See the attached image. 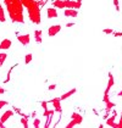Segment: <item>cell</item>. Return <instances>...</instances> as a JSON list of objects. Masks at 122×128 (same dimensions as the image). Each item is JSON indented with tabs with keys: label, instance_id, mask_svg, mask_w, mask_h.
I'll return each instance as SVG.
<instances>
[{
	"label": "cell",
	"instance_id": "1",
	"mask_svg": "<svg viewBox=\"0 0 122 128\" xmlns=\"http://www.w3.org/2000/svg\"><path fill=\"white\" fill-rule=\"evenodd\" d=\"M8 14L10 16L11 21L14 23H23L24 17H23V4L21 0H4Z\"/></svg>",
	"mask_w": 122,
	"mask_h": 128
},
{
	"label": "cell",
	"instance_id": "2",
	"mask_svg": "<svg viewBox=\"0 0 122 128\" xmlns=\"http://www.w3.org/2000/svg\"><path fill=\"white\" fill-rule=\"evenodd\" d=\"M54 8L58 9H80L82 6L81 0H54Z\"/></svg>",
	"mask_w": 122,
	"mask_h": 128
},
{
	"label": "cell",
	"instance_id": "3",
	"mask_svg": "<svg viewBox=\"0 0 122 128\" xmlns=\"http://www.w3.org/2000/svg\"><path fill=\"white\" fill-rule=\"evenodd\" d=\"M82 122H83L82 115L77 114V112H73L71 116V121H70L68 124H66V128H72V127H74V126H77V124H81Z\"/></svg>",
	"mask_w": 122,
	"mask_h": 128
},
{
	"label": "cell",
	"instance_id": "4",
	"mask_svg": "<svg viewBox=\"0 0 122 128\" xmlns=\"http://www.w3.org/2000/svg\"><path fill=\"white\" fill-rule=\"evenodd\" d=\"M104 102H105V105H106V114H109L110 112V110H111L114 106H115V104L110 101V98H109V93H106V92H104Z\"/></svg>",
	"mask_w": 122,
	"mask_h": 128
},
{
	"label": "cell",
	"instance_id": "5",
	"mask_svg": "<svg viewBox=\"0 0 122 128\" xmlns=\"http://www.w3.org/2000/svg\"><path fill=\"white\" fill-rule=\"evenodd\" d=\"M60 30H61L60 24H54V26H50V27L48 28V36H49V37H54V36H56Z\"/></svg>",
	"mask_w": 122,
	"mask_h": 128
},
{
	"label": "cell",
	"instance_id": "6",
	"mask_svg": "<svg viewBox=\"0 0 122 128\" xmlns=\"http://www.w3.org/2000/svg\"><path fill=\"white\" fill-rule=\"evenodd\" d=\"M61 99L60 98H54L50 100V102L52 104V106H54V110L56 111V112H59L61 114L62 112V108H61Z\"/></svg>",
	"mask_w": 122,
	"mask_h": 128
},
{
	"label": "cell",
	"instance_id": "7",
	"mask_svg": "<svg viewBox=\"0 0 122 128\" xmlns=\"http://www.w3.org/2000/svg\"><path fill=\"white\" fill-rule=\"evenodd\" d=\"M17 40L22 45H28L30 42V34H20V36H17Z\"/></svg>",
	"mask_w": 122,
	"mask_h": 128
},
{
	"label": "cell",
	"instance_id": "8",
	"mask_svg": "<svg viewBox=\"0 0 122 128\" xmlns=\"http://www.w3.org/2000/svg\"><path fill=\"white\" fill-rule=\"evenodd\" d=\"M11 40L8 39V38H5V39H2L1 42H0V50H9L11 48Z\"/></svg>",
	"mask_w": 122,
	"mask_h": 128
},
{
	"label": "cell",
	"instance_id": "9",
	"mask_svg": "<svg viewBox=\"0 0 122 128\" xmlns=\"http://www.w3.org/2000/svg\"><path fill=\"white\" fill-rule=\"evenodd\" d=\"M64 15L66 17H77L78 16V11H77V9H65Z\"/></svg>",
	"mask_w": 122,
	"mask_h": 128
},
{
	"label": "cell",
	"instance_id": "10",
	"mask_svg": "<svg viewBox=\"0 0 122 128\" xmlns=\"http://www.w3.org/2000/svg\"><path fill=\"white\" fill-rule=\"evenodd\" d=\"M12 116H14V111H12V110H8V111H5V112L1 115L0 121H1L4 124H5V122H6V121H8V120H9L10 117H12Z\"/></svg>",
	"mask_w": 122,
	"mask_h": 128
},
{
	"label": "cell",
	"instance_id": "11",
	"mask_svg": "<svg viewBox=\"0 0 122 128\" xmlns=\"http://www.w3.org/2000/svg\"><path fill=\"white\" fill-rule=\"evenodd\" d=\"M46 17L48 18H56L58 17V11L55 8H49L46 10Z\"/></svg>",
	"mask_w": 122,
	"mask_h": 128
},
{
	"label": "cell",
	"instance_id": "12",
	"mask_svg": "<svg viewBox=\"0 0 122 128\" xmlns=\"http://www.w3.org/2000/svg\"><path fill=\"white\" fill-rule=\"evenodd\" d=\"M76 92H77V89H76V88L71 89V90H68L67 93H65V94H62V95H61V96H60V99H61V100H66V99H67V98H70L71 95H73V94H74Z\"/></svg>",
	"mask_w": 122,
	"mask_h": 128
},
{
	"label": "cell",
	"instance_id": "13",
	"mask_svg": "<svg viewBox=\"0 0 122 128\" xmlns=\"http://www.w3.org/2000/svg\"><path fill=\"white\" fill-rule=\"evenodd\" d=\"M112 86H114V76H112L111 73H109V82H108V87H106V89H105V92L109 93L110 89L112 88Z\"/></svg>",
	"mask_w": 122,
	"mask_h": 128
},
{
	"label": "cell",
	"instance_id": "14",
	"mask_svg": "<svg viewBox=\"0 0 122 128\" xmlns=\"http://www.w3.org/2000/svg\"><path fill=\"white\" fill-rule=\"evenodd\" d=\"M34 39H36V42H37L38 44L42 43V30H34Z\"/></svg>",
	"mask_w": 122,
	"mask_h": 128
},
{
	"label": "cell",
	"instance_id": "15",
	"mask_svg": "<svg viewBox=\"0 0 122 128\" xmlns=\"http://www.w3.org/2000/svg\"><path fill=\"white\" fill-rule=\"evenodd\" d=\"M115 120H116V115H114L112 117L108 118V120H106V124H108V126H110V127H114V128H115V126H116V123H115Z\"/></svg>",
	"mask_w": 122,
	"mask_h": 128
},
{
	"label": "cell",
	"instance_id": "16",
	"mask_svg": "<svg viewBox=\"0 0 122 128\" xmlns=\"http://www.w3.org/2000/svg\"><path fill=\"white\" fill-rule=\"evenodd\" d=\"M6 59H8V54H6V52H4V50H2V52H0V67L5 64Z\"/></svg>",
	"mask_w": 122,
	"mask_h": 128
},
{
	"label": "cell",
	"instance_id": "17",
	"mask_svg": "<svg viewBox=\"0 0 122 128\" xmlns=\"http://www.w3.org/2000/svg\"><path fill=\"white\" fill-rule=\"evenodd\" d=\"M6 21V16H5V11L2 9V5L0 4V22L2 23V22H5Z\"/></svg>",
	"mask_w": 122,
	"mask_h": 128
},
{
	"label": "cell",
	"instance_id": "18",
	"mask_svg": "<svg viewBox=\"0 0 122 128\" xmlns=\"http://www.w3.org/2000/svg\"><path fill=\"white\" fill-rule=\"evenodd\" d=\"M21 124H22L24 128L28 127V116H27V115L22 116V118H21Z\"/></svg>",
	"mask_w": 122,
	"mask_h": 128
},
{
	"label": "cell",
	"instance_id": "19",
	"mask_svg": "<svg viewBox=\"0 0 122 128\" xmlns=\"http://www.w3.org/2000/svg\"><path fill=\"white\" fill-rule=\"evenodd\" d=\"M32 59H33L32 54H27V55L24 56V64H26V65H28V64H30V61H32Z\"/></svg>",
	"mask_w": 122,
	"mask_h": 128
},
{
	"label": "cell",
	"instance_id": "20",
	"mask_svg": "<svg viewBox=\"0 0 122 128\" xmlns=\"http://www.w3.org/2000/svg\"><path fill=\"white\" fill-rule=\"evenodd\" d=\"M52 116H54V114L46 117V123H45V127H46V128L50 127V122H51V120H52Z\"/></svg>",
	"mask_w": 122,
	"mask_h": 128
},
{
	"label": "cell",
	"instance_id": "21",
	"mask_svg": "<svg viewBox=\"0 0 122 128\" xmlns=\"http://www.w3.org/2000/svg\"><path fill=\"white\" fill-rule=\"evenodd\" d=\"M40 126V120L39 118H34V122H33V127L38 128Z\"/></svg>",
	"mask_w": 122,
	"mask_h": 128
},
{
	"label": "cell",
	"instance_id": "22",
	"mask_svg": "<svg viewBox=\"0 0 122 128\" xmlns=\"http://www.w3.org/2000/svg\"><path fill=\"white\" fill-rule=\"evenodd\" d=\"M8 104H9L8 101H5V100H0V110L4 108V106H6Z\"/></svg>",
	"mask_w": 122,
	"mask_h": 128
},
{
	"label": "cell",
	"instance_id": "23",
	"mask_svg": "<svg viewBox=\"0 0 122 128\" xmlns=\"http://www.w3.org/2000/svg\"><path fill=\"white\" fill-rule=\"evenodd\" d=\"M14 70V67H11L10 70H9V72H8V78H6V80H5V83H8L9 80H10V78H11V71Z\"/></svg>",
	"mask_w": 122,
	"mask_h": 128
},
{
	"label": "cell",
	"instance_id": "24",
	"mask_svg": "<svg viewBox=\"0 0 122 128\" xmlns=\"http://www.w3.org/2000/svg\"><path fill=\"white\" fill-rule=\"evenodd\" d=\"M102 32L106 33V34H111V33H114V30H112L111 28H105V30H102Z\"/></svg>",
	"mask_w": 122,
	"mask_h": 128
},
{
	"label": "cell",
	"instance_id": "25",
	"mask_svg": "<svg viewBox=\"0 0 122 128\" xmlns=\"http://www.w3.org/2000/svg\"><path fill=\"white\" fill-rule=\"evenodd\" d=\"M42 108L44 110H46L48 108V101H42Z\"/></svg>",
	"mask_w": 122,
	"mask_h": 128
},
{
	"label": "cell",
	"instance_id": "26",
	"mask_svg": "<svg viewBox=\"0 0 122 128\" xmlns=\"http://www.w3.org/2000/svg\"><path fill=\"white\" fill-rule=\"evenodd\" d=\"M114 5H115L116 10H117V11L120 10V6H118V0H114Z\"/></svg>",
	"mask_w": 122,
	"mask_h": 128
},
{
	"label": "cell",
	"instance_id": "27",
	"mask_svg": "<svg viewBox=\"0 0 122 128\" xmlns=\"http://www.w3.org/2000/svg\"><path fill=\"white\" fill-rule=\"evenodd\" d=\"M115 37H122V32H114L112 33Z\"/></svg>",
	"mask_w": 122,
	"mask_h": 128
},
{
	"label": "cell",
	"instance_id": "28",
	"mask_svg": "<svg viewBox=\"0 0 122 128\" xmlns=\"http://www.w3.org/2000/svg\"><path fill=\"white\" fill-rule=\"evenodd\" d=\"M56 88V84H51V86H49V90H52V89Z\"/></svg>",
	"mask_w": 122,
	"mask_h": 128
},
{
	"label": "cell",
	"instance_id": "29",
	"mask_svg": "<svg viewBox=\"0 0 122 128\" xmlns=\"http://www.w3.org/2000/svg\"><path fill=\"white\" fill-rule=\"evenodd\" d=\"M4 93H5V89L0 87V95H1V94H4Z\"/></svg>",
	"mask_w": 122,
	"mask_h": 128
},
{
	"label": "cell",
	"instance_id": "30",
	"mask_svg": "<svg viewBox=\"0 0 122 128\" xmlns=\"http://www.w3.org/2000/svg\"><path fill=\"white\" fill-rule=\"evenodd\" d=\"M72 26H74V23H72V22H70V23L66 24V27H72Z\"/></svg>",
	"mask_w": 122,
	"mask_h": 128
},
{
	"label": "cell",
	"instance_id": "31",
	"mask_svg": "<svg viewBox=\"0 0 122 128\" xmlns=\"http://www.w3.org/2000/svg\"><path fill=\"white\" fill-rule=\"evenodd\" d=\"M4 126H5V124H4V123H2V122H1V121H0V127L2 128V127H4Z\"/></svg>",
	"mask_w": 122,
	"mask_h": 128
},
{
	"label": "cell",
	"instance_id": "32",
	"mask_svg": "<svg viewBox=\"0 0 122 128\" xmlns=\"http://www.w3.org/2000/svg\"><path fill=\"white\" fill-rule=\"evenodd\" d=\"M117 95H118V96H122V90L120 92V93H117Z\"/></svg>",
	"mask_w": 122,
	"mask_h": 128
},
{
	"label": "cell",
	"instance_id": "33",
	"mask_svg": "<svg viewBox=\"0 0 122 128\" xmlns=\"http://www.w3.org/2000/svg\"><path fill=\"white\" fill-rule=\"evenodd\" d=\"M38 1H44V0H38Z\"/></svg>",
	"mask_w": 122,
	"mask_h": 128
},
{
	"label": "cell",
	"instance_id": "34",
	"mask_svg": "<svg viewBox=\"0 0 122 128\" xmlns=\"http://www.w3.org/2000/svg\"><path fill=\"white\" fill-rule=\"evenodd\" d=\"M121 116H122V112H121Z\"/></svg>",
	"mask_w": 122,
	"mask_h": 128
}]
</instances>
